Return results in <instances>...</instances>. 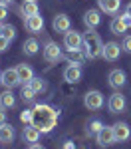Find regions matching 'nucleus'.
<instances>
[{"instance_id":"obj_1","label":"nucleus","mask_w":131,"mask_h":149,"mask_svg":"<svg viewBox=\"0 0 131 149\" xmlns=\"http://www.w3.org/2000/svg\"><path fill=\"white\" fill-rule=\"evenodd\" d=\"M60 111L54 109L48 103H38L32 107V125L36 129H40L42 133H50L54 127L58 125Z\"/></svg>"},{"instance_id":"obj_2","label":"nucleus","mask_w":131,"mask_h":149,"mask_svg":"<svg viewBox=\"0 0 131 149\" xmlns=\"http://www.w3.org/2000/svg\"><path fill=\"white\" fill-rule=\"evenodd\" d=\"M83 52H85V56L89 58V60H95V58H99L103 54V42H101V38L97 32L94 30H89V32H85L83 34Z\"/></svg>"},{"instance_id":"obj_3","label":"nucleus","mask_w":131,"mask_h":149,"mask_svg":"<svg viewBox=\"0 0 131 149\" xmlns=\"http://www.w3.org/2000/svg\"><path fill=\"white\" fill-rule=\"evenodd\" d=\"M83 105H85L87 109H91V111L101 109V107H103V93L97 92V90L87 92L85 95H83Z\"/></svg>"},{"instance_id":"obj_4","label":"nucleus","mask_w":131,"mask_h":149,"mask_svg":"<svg viewBox=\"0 0 131 149\" xmlns=\"http://www.w3.org/2000/svg\"><path fill=\"white\" fill-rule=\"evenodd\" d=\"M82 44H83V36L80 32L68 30L64 34V46L68 48V50H78V48H82Z\"/></svg>"},{"instance_id":"obj_5","label":"nucleus","mask_w":131,"mask_h":149,"mask_svg":"<svg viewBox=\"0 0 131 149\" xmlns=\"http://www.w3.org/2000/svg\"><path fill=\"white\" fill-rule=\"evenodd\" d=\"M18 84H22L20 78H18V72L16 68H8L2 72V86H6V90H12V88H16Z\"/></svg>"},{"instance_id":"obj_6","label":"nucleus","mask_w":131,"mask_h":149,"mask_svg":"<svg viewBox=\"0 0 131 149\" xmlns=\"http://www.w3.org/2000/svg\"><path fill=\"white\" fill-rule=\"evenodd\" d=\"M97 143H99L101 147H109V145H113V143H115L113 127H107V125L101 127V129H99V133H97Z\"/></svg>"},{"instance_id":"obj_7","label":"nucleus","mask_w":131,"mask_h":149,"mask_svg":"<svg viewBox=\"0 0 131 149\" xmlns=\"http://www.w3.org/2000/svg\"><path fill=\"white\" fill-rule=\"evenodd\" d=\"M119 54H121V46H119L117 42H107V44H103V54H101L103 60L115 62L119 58Z\"/></svg>"},{"instance_id":"obj_8","label":"nucleus","mask_w":131,"mask_h":149,"mask_svg":"<svg viewBox=\"0 0 131 149\" xmlns=\"http://www.w3.org/2000/svg\"><path fill=\"white\" fill-rule=\"evenodd\" d=\"M42 54H44V60L46 62H58L60 58H62V50L58 48L56 42H48L44 50H42Z\"/></svg>"},{"instance_id":"obj_9","label":"nucleus","mask_w":131,"mask_h":149,"mask_svg":"<svg viewBox=\"0 0 131 149\" xmlns=\"http://www.w3.org/2000/svg\"><path fill=\"white\" fill-rule=\"evenodd\" d=\"M24 26H26L28 32L38 34V32H42V28H44V18H42L40 14H36V16H28V18L24 20Z\"/></svg>"},{"instance_id":"obj_10","label":"nucleus","mask_w":131,"mask_h":149,"mask_svg":"<svg viewBox=\"0 0 131 149\" xmlns=\"http://www.w3.org/2000/svg\"><path fill=\"white\" fill-rule=\"evenodd\" d=\"M83 24L89 28V30H95L99 24H101V16H99V10H94V8H89V10L83 14Z\"/></svg>"},{"instance_id":"obj_11","label":"nucleus","mask_w":131,"mask_h":149,"mask_svg":"<svg viewBox=\"0 0 131 149\" xmlns=\"http://www.w3.org/2000/svg\"><path fill=\"white\" fill-rule=\"evenodd\" d=\"M64 80L68 81V84H78V81L82 80V68L76 66V64H70L68 68L64 70Z\"/></svg>"},{"instance_id":"obj_12","label":"nucleus","mask_w":131,"mask_h":149,"mask_svg":"<svg viewBox=\"0 0 131 149\" xmlns=\"http://www.w3.org/2000/svg\"><path fill=\"white\" fill-rule=\"evenodd\" d=\"M107 107H109L111 113H121L125 109V97L121 93H113L109 97V102H107Z\"/></svg>"},{"instance_id":"obj_13","label":"nucleus","mask_w":131,"mask_h":149,"mask_svg":"<svg viewBox=\"0 0 131 149\" xmlns=\"http://www.w3.org/2000/svg\"><path fill=\"white\" fill-rule=\"evenodd\" d=\"M70 26H71V22H70V18L66 16V14H56L54 16V20H52V28L56 30V32H68L70 30Z\"/></svg>"},{"instance_id":"obj_14","label":"nucleus","mask_w":131,"mask_h":149,"mask_svg":"<svg viewBox=\"0 0 131 149\" xmlns=\"http://www.w3.org/2000/svg\"><path fill=\"white\" fill-rule=\"evenodd\" d=\"M113 135H115V141H127L131 135V129L127 123H123V121H117V123H113Z\"/></svg>"},{"instance_id":"obj_15","label":"nucleus","mask_w":131,"mask_h":149,"mask_svg":"<svg viewBox=\"0 0 131 149\" xmlns=\"http://www.w3.org/2000/svg\"><path fill=\"white\" fill-rule=\"evenodd\" d=\"M40 135H42V131L40 129H36L32 123H28V125L24 127V131H22V139L26 141V143H38V139H40Z\"/></svg>"},{"instance_id":"obj_16","label":"nucleus","mask_w":131,"mask_h":149,"mask_svg":"<svg viewBox=\"0 0 131 149\" xmlns=\"http://www.w3.org/2000/svg\"><path fill=\"white\" fill-rule=\"evenodd\" d=\"M107 80H109V86L111 88H115V90H119L123 84H125V72L123 70H111L109 72V76H107Z\"/></svg>"},{"instance_id":"obj_17","label":"nucleus","mask_w":131,"mask_h":149,"mask_svg":"<svg viewBox=\"0 0 131 149\" xmlns=\"http://www.w3.org/2000/svg\"><path fill=\"white\" fill-rule=\"evenodd\" d=\"M16 72H18V78H20L22 84H28V81L34 78V70L30 68L28 64H18L16 66Z\"/></svg>"},{"instance_id":"obj_18","label":"nucleus","mask_w":131,"mask_h":149,"mask_svg":"<svg viewBox=\"0 0 131 149\" xmlns=\"http://www.w3.org/2000/svg\"><path fill=\"white\" fill-rule=\"evenodd\" d=\"M20 14H22V18L26 20L28 16H36V14H40V8H38L36 2H28V0H24L22 6H20Z\"/></svg>"},{"instance_id":"obj_19","label":"nucleus","mask_w":131,"mask_h":149,"mask_svg":"<svg viewBox=\"0 0 131 149\" xmlns=\"http://www.w3.org/2000/svg\"><path fill=\"white\" fill-rule=\"evenodd\" d=\"M66 58H68V62H70V64H76V66H80V64H83V60H85L87 56H85L83 48H78V50H68Z\"/></svg>"},{"instance_id":"obj_20","label":"nucleus","mask_w":131,"mask_h":149,"mask_svg":"<svg viewBox=\"0 0 131 149\" xmlns=\"http://www.w3.org/2000/svg\"><path fill=\"white\" fill-rule=\"evenodd\" d=\"M99 10L105 14H117L119 10V0H97Z\"/></svg>"},{"instance_id":"obj_21","label":"nucleus","mask_w":131,"mask_h":149,"mask_svg":"<svg viewBox=\"0 0 131 149\" xmlns=\"http://www.w3.org/2000/svg\"><path fill=\"white\" fill-rule=\"evenodd\" d=\"M14 139V127L10 123H2L0 125V143H12Z\"/></svg>"},{"instance_id":"obj_22","label":"nucleus","mask_w":131,"mask_h":149,"mask_svg":"<svg viewBox=\"0 0 131 149\" xmlns=\"http://www.w3.org/2000/svg\"><path fill=\"white\" fill-rule=\"evenodd\" d=\"M22 50H24V54H26V56H36V54H38V50H40V44H38V40H36V38H28V40L24 42Z\"/></svg>"},{"instance_id":"obj_23","label":"nucleus","mask_w":131,"mask_h":149,"mask_svg":"<svg viewBox=\"0 0 131 149\" xmlns=\"http://www.w3.org/2000/svg\"><path fill=\"white\" fill-rule=\"evenodd\" d=\"M14 103H16V100H14V93H12V90H6V92L0 93V107L10 109V107H14Z\"/></svg>"},{"instance_id":"obj_24","label":"nucleus","mask_w":131,"mask_h":149,"mask_svg":"<svg viewBox=\"0 0 131 149\" xmlns=\"http://www.w3.org/2000/svg\"><path fill=\"white\" fill-rule=\"evenodd\" d=\"M109 30H111L113 34L121 36L123 32H125V30H127V26H125V24L121 22V18H119V16H115V18L111 20V24H109Z\"/></svg>"},{"instance_id":"obj_25","label":"nucleus","mask_w":131,"mask_h":149,"mask_svg":"<svg viewBox=\"0 0 131 149\" xmlns=\"http://www.w3.org/2000/svg\"><path fill=\"white\" fill-rule=\"evenodd\" d=\"M28 88H30V90H32V92L34 93H38V92H42V90H44V80H42V78H32V80L28 81Z\"/></svg>"},{"instance_id":"obj_26","label":"nucleus","mask_w":131,"mask_h":149,"mask_svg":"<svg viewBox=\"0 0 131 149\" xmlns=\"http://www.w3.org/2000/svg\"><path fill=\"white\" fill-rule=\"evenodd\" d=\"M2 36L8 38V40H14V38H16V28H14L12 24H4V26H2Z\"/></svg>"},{"instance_id":"obj_27","label":"nucleus","mask_w":131,"mask_h":149,"mask_svg":"<svg viewBox=\"0 0 131 149\" xmlns=\"http://www.w3.org/2000/svg\"><path fill=\"white\" fill-rule=\"evenodd\" d=\"M101 127H103V123H101L99 119H91V121L87 123V133H95V135H97Z\"/></svg>"},{"instance_id":"obj_28","label":"nucleus","mask_w":131,"mask_h":149,"mask_svg":"<svg viewBox=\"0 0 131 149\" xmlns=\"http://www.w3.org/2000/svg\"><path fill=\"white\" fill-rule=\"evenodd\" d=\"M22 100H24V102H30V100H34V92L28 88V84H26V86L22 88Z\"/></svg>"},{"instance_id":"obj_29","label":"nucleus","mask_w":131,"mask_h":149,"mask_svg":"<svg viewBox=\"0 0 131 149\" xmlns=\"http://www.w3.org/2000/svg\"><path fill=\"white\" fill-rule=\"evenodd\" d=\"M20 119H22L26 125H28V123H32V109H24L22 113H20Z\"/></svg>"},{"instance_id":"obj_30","label":"nucleus","mask_w":131,"mask_h":149,"mask_svg":"<svg viewBox=\"0 0 131 149\" xmlns=\"http://www.w3.org/2000/svg\"><path fill=\"white\" fill-rule=\"evenodd\" d=\"M121 48H123L125 52H129V54H131V36H125V38H123V44H121Z\"/></svg>"},{"instance_id":"obj_31","label":"nucleus","mask_w":131,"mask_h":149,"mask_svg":"<svg viewBox=\"0 0 131 149\" xmlns=\"http://www.w3.org/2000/svg\"><path fill=\"white\" fill-rule=\"evenodd\" d=\"M8 16V6L6 4H0V22H4Z\"/></svg>"},{"instance_id":"obj_32","label":"nucleus","mask_w":131,"mask_h":149,"mask_svg":"<svg viewBox=\"0 0 131 149\" xmlns=\"http://www.w3.org/2000/svg\"><path fill=\"white\" fill-rule=\"evenodd\" d=\"M8 44H10V40H8V38H4V36H0V52H6Z\"/></svg>"},{"instance_id":"obj_33","label":"nucleus","mask_w":131,"mask_h":149,"mask_svg":"<svg viewBox=\"0 0 131 149\" xmlns=\"http://www.w3.org/2000/svg\"><path fill=\"white\" fill-rule=\"evenodd\" d=\"M119 18H121V22L125 24L127 28H131V16H129V14H127V12H125V14H121Z\"/></svg>"},{"instance_id":"obj_34","label":"nucleus","mask_w":131,"mask_h":149,"mask_svg":"<svg viewBox=\"0 0 131 149\" xmlns=\"http://www.w3.org/2000/svg\"><path fill=\"white\" fill-rule=\"evenodd\" d=\"M2 123H6V111H4V107H0V125Z\"/></svg>"},{"instance_id":"obj_35","label":"nucleus","mask_w":131,"mask_h":149,"mask_svg":"<svg viewBox=\"0 0 131 149\" xmlns=\"http://www.w3.org/2000/svg\"><path fill=\"white\" fill-rule=\"evenodd\" d=\"M64 149H76V147H73L71 141H66V143H64Z\"/></svg>"},{"instance_id":"obj_36","label":"nucleus","mask_w":131,"mask_h":149,"mask_svg":"<svg viewBox=\"0 0 131 149\" xmlns=\"http://www.w3.org/2000/svg\"><path fill=\"white\" fill-rule=\"evenodd\" d=\"M30 149H44V147H42V145H38V143H32V145H30Z\"/></svg>"},{"instance_id":"obj_37","label":"nucleus","mask_w":131,"mask_h":149,"mask_svg":"<svg viewBox=\"0 0 131 149\" xmlns=\"http://www.w3.org/2000/svg\"><path fill=\"white\" fill-rule=\"evenodd\" d=\"M12 2H14V0H0V4H6V6H8V4H12Z\"/></svg>"},{"instance_id":"obj_38","label":"nucleus","mask_w":131,"mask_h":149,"mask_svg":"<svg viewBox=\"0 0 131 149\" xmlns=\"http://www.w3.org/2000/svg\"><path fill=\"white\" fill-rule=\"evenodd\" d=\"M125 12H127V14H129V16H131V2H129V4H127V8H125Z\"/></svg>"},{"instance_id":"obj_39","label":"nucleus","mask_w":131,"mask_h":149,"mask_svg":"<svg viewBox=\"0 0 131 149\" xmlns=\"http://www.w3.org/2000/svg\"><path fill=\"white\" fill-rule=\"evenodd\" d=\"M2 26H4V24H2V22H0V36H2Z\"/></svg>"},{"instance_id":"obj_40","label":"nucleus","mask_w":131,"mask_h":149,"mask_svg":"<svg viewBox=\"0 0 131 149\" xmlns=\"http://www.w3.org/2000/svg\"><path fill=\"white\" fill-rule=\"evenodd\" d=\"M0 84H2V74H0Z\"/></svg>"},{"instance_id":"obj_41","label":"nucleus","mask_w":131,"mask_h":149,"mask_svg":"<svg viewBox=\"0 0 131 149\" xmlns=\"http://www.w3.org/2000/svg\"><path fill=\"white\" fill-rule=\"evenodd\" d=\"M28 2H36V0H28Z\"/></svg>"}]
</instances>
